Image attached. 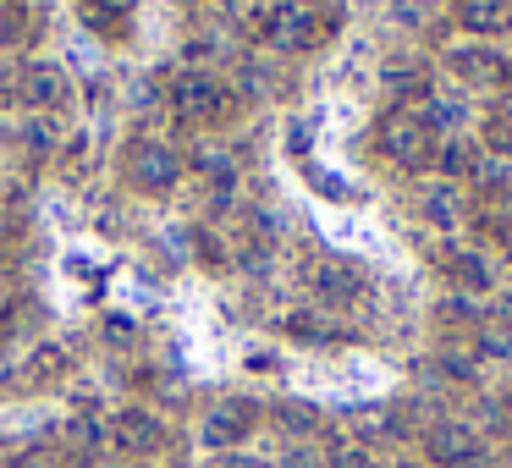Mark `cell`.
<instances>
[{
    "label": "cell",
    "instance_id": "obj_1",
    "mask_svg": "<svg viewBox=\"0 0 512 468\" xmlns=\"http://www.w3.org/2000/svg\"><path fill=\"white\" fill-rule=\"evenodd\" d=\"M380 149H386L397 166L424 171L435 160V127L424 122L419 111H391L386 122H380Z\"/></svg>",
    "mask_w": 512,
    "mask_h": 468
},
{
    "label": "cell",
    "instance_id": "obj_2",
    "mask_svg": "<svg viewBox=\"0 0 512 468\" xmlns=\"http://www.w3.org/2000/svg\"><path fill=\"white\" fill-rule=\"evenodd\" d=\"M259 34H265L276 50H309L314 39H320V17H314L303 0H281V6H270V12H265Z\"/></svg>",
    "mask_w": 512,
    "mask_h": 468
},
{
    "label": "cell",
    "instance_id": "obj_3",
    "mask_svg": "<svg viewBox=\"0 0 512 468\" xmlns=\"http://www.w3.org/2000/svg\"><path fill=\"white\" fill-rule=\"evenodd\" d=\"M171 105H177L182 122H221L232 94H226V83L204 78V72H188V78H177V89H171Z\"/></svg>",
    "mask_w": 512,
    "mask_h": 468
},
{
    "label": "cell",
    "instance_id": "obj_4",
    "mask_svg": "<svg viewBox=\"0 0 512 468\" xmlns=\"http://www.w3.org/2000/svg\"><path fill=\"white\" fill-rule=\"evenodd\" d=\"M127 177H133L138 188H149V193H166V188H177L182 160H177V149H166V144H155V138H144V144L127 149Z\"/></svg>",
    "mask_w": 512,
    "mask_h": 468
},
{
    "label": "cell",
    "instance_id": "obj_5",
    "mask_svg": "<svg viewBox=\"0 0 512 468\" xmlns=\"http://www.w3.org/2000/svg\"><path fill=\"white\" fill-rule=\"evenodd\" d=\"M424 452H430L435 468H479V457H485L468 424H435L424 435Z\"/></svg>",
    "mask_w": 512,
    "mask_h": 468
},
{
    "label": "cell",
    "instance_id": "obj_6",
    "mask_svg": "<svg viewBox=\"0 0 512 468\" xmlns=\"http://www.w3.org/2000/svg\"><path fill=\"white\" fill-rule=\"evenodd\" d=\"M303 281H309L325 303H358L364 298V281H358V270L347 265V259H309Z\"/></svg>",
    "mask_w": 512,
    "mask_h": 468
},
{
    "label": "cell",
    "instance_id": "obj_7",
    "mask_svg": "<svg viewBox=\"0 0 512 468\" xmlns=\"http://www.w3.org/2000/svg\"><path fill=\"white\" fill-rule=\"evenodd\" d=\"M452 72L468 83V89H507L512 83V61L490 56L485 45H468V50H452Z\"/></svg>",
    "mask_w": 512,
    "mask_h": 468
},
{
    "label": "cell",
    "instance_id": "obj_8",
    "mask_svg": "<svg viewBox=\"0 0 512 468\" xmlns=\"http://www.w3.org/2000/svg\"><path fill=\"white\" fill-rule=\"evenodd\" d=\"M248 424H254V402L226 397V402H215V408L204 413V441H210V446H232V441H243V435H248Z\"/></svg>",
    "mask_w": 512,
    "mask_h": 468
},
{
    "label": "cell",
    "instance_id": "obj_9",
    "mask_svg": "<svg viewBox=\"0 0 512 468\" xmlns=\"http://www.w3.org/2000/svg\"><path fill=\"white\" fill-rule=\"evenodd\" d=\"M23 100L39 105V111H56V105L67 100V72L50 67V61H34V67H23Z\"/></svg>",
    "mask_w": 512,
    "mask_h": 468
},
{
    "label": "cell",
    "instance_id": "obj_10",
    "mask_svg": "<svg viewBox=\"0 0 512 468\" xmlns=\"http://www.w3.org/2000/svg\"><path fill=\"white\" fill-rule=\"evenodd\" d=\"M160 419L155 413H144V408H127L122 419H116V446H122V452H155L160 446Z\"/></svg>",
    "mask_w": 512,
    "mask_h": 468
},
{
    "label": "cell",
    "instance_id": "obj_11",
    "mask_svg": "<svg viewBox=\"0 0 512 468\" xmlns=\"http://www.w3.org/2000/svg\"><path fill=\"white\" fill-rule=\"evenodd\" d=\"M457 17L474 34H501L512 28V0H457Z\"/></svg>",
    "mask_w": 512,
    "mask_h": 468
},
{
    "label": "cell",
    "instance_id": "obj_12",
    "mask_svg": "<svg viewBox=\"0 0 512 468\" xmlns=\"http://www.w3.org/2000/svg\"><path fill=\"white\" fill-rule=\"evenodd\" d=\"M463 193L457 188H430L424 193V221L430 226H441V232H452V226H463Z\"/></svg>",
    "mask_w": 512,
    "mask_h": 468
},
{
    "label": "cell",
    "instance_id": "obj_13",
    "mask_svg": "<svg viewBox=\"0 0 512 468\" xmlns=\"http://www.w3.org/2000/svg\"><path fill=\"white\" fill-rule=\"evenodd\" d=\"M287 331H292V336H303V342H331V336L342 331V325H336L325 309H292V314H287Z\"/></svg>",
    "mask_w": 512,
    "mask_h": 468
},
{
    "label": "cell",
    "instance_id": "obj_14",
    "mask_svg": "<svg viewBox=\"0 0 512 468\" xmlns=\"http://www.w3.org/2000/svg\"><path fill=\"white\" fill-rule=\"evenodd\" d=\"M386 83H391V94H419V89H430L424 67H413V61H386Z\"/></svg>",
    "mask_w": 512,
    "mask_h": 468
},
{
    "label": "cell",
    "instance_id": "obj_15",
    "mask_svg": "<svg viewBox=\"0 0 512 468\" xmlns=\"http://www.w3.org/2000/svg\"><path fill=\"white\" fill-rule=\"evenodd\" d=\"M56 144H61V127H56V122H28V127H23V149H28L34 160L56 155Z\"/></svg>",
    "mask_w": 512,
    "mask_h": 468
},
{
    "label": "cell",
    "instance_id": "obj_16",
    "mask_svg": "<svg viewBox=\"0 0 512 468\" xmlns=\"http://www.w3.org/2000/svg\"><path fill=\"white\" fill-rule=\"evenodd\" d=\"M479 353L485 358H512V325H501V320L479 325Z\"/></svg>",
    "mask_w": 512,
    "mask_h": 468
},
{
    "label": "cell",
    "instance_id": "obj_17",
    "mask_svg": "<svg viewBox=\"0 0 512 468\" xmlns=\"http://www.w3.org/2000/svg\"><path fill=\"white\" fill-rule=\"evenodd\" d=\"M452 270H457V281H463L468 292H485V287H490V265H485L479 254H457Z\"/></svg>",
    "mask_w": 512,
    "mask_h": 468
},
{
    "label": "cell",
    "instance_id": "obj_18",
    "mask_svg": "<svg viewBox=\"0 0 512 468\" xmlns=\"http://www.w3.org/2000/svg\"><path fill=\"white\" fill-rule=\"evenodd\" d=\"M325 468H375V452L358 446V441H342L331 457H325Z\"/></svg>",
    "mask_w": 512,
    "mask_h": 468
},
{
    "label": "cell",
    "instance_id": "obj_19",
    "mask_svg": "<svg viewBox=\"0 0 512 468\" xmlns=\"http://www.w3.org/2000/svg\"><path fill=\"white\" fill-rule=\"evenodd\" d=\"M281 424H287L292 435H303V430H314V419H320V413L309 408V402H281V413H276Z\"/></svg>",
    "mask_w": 512,
    "mask_h": 468
},
{
    "label": "cell",
    "instance_id": "obj_20",
    "mask_svg": "<svg viewBox=\"0 0 512 468\" xmlns=\"http://www.w3.org/2000/svg\"><path fill=\"white\" fill-rule=\"evenodd\" d=\"M441 171H446V177H463V171H474V149H468V144H446Z\"/></svg>",
    "mask_w": 512,
    "mask_h": 468
},
{
    "label": "cell",
    "instance_id": "obj_21",
    "mask_svg": "<svg viewBox=\"0 0 512 468\" xmlns=\"http://www.w3.org/2000/svg\"><path fill=\"white\" fill-rule=\"evenodd\" d=\"M72 446H78V452H94V446H100L105 441V430H100V424H94V419H72Z\"/></svg>",
    "mask_w": 512,
    "mask_h": 468
},
{
    "label": "cell",
    "instance_id": "obj_22",
    "mask_svg": "<svg viewBox=\"0 0 512 468\" xmlns=\"http://www.w3.org/2000/svg\"><path fill=\"white\" fill-rule=\"evenodd\" d=\"M441 369H446L452 380H474V358L457 353V347H446V353H441Z\"/></svg>",
    "mask_w": 512,
    "mask_h": 468
},
{
    "label": "cell",
    "instance_id": "obj_23",
    "mask_svg": "<svg viewBox=\"0 0 512 468\" xmlns=\"http://www.w3.org/2000/svg\"><path fill=\"white\" fill-rule=\"evenodd\" d=\"M281 468H325V457L314 452V446H292V452L281 457Z\"/></svg>",
    "mask_w": 512,
    "mask_h": 468
},
{
    "label": "cell",
    "instance_id": "obj_24",
    "mask_svg": "<svg viewBox=\"0 0 512 468\" xmlns=\"http://www.w3.org/2000/svg\"><path fill=\"white\" fill-rule=\"evenodd\" d=\"M474 171H479V188H501V182H507V166H501V160H474Z\"/></svg>",
    "mask_w": 512,
    "mask_h": 468
},
{
    "label": "cell",
    "instance_id": "obj_25",
    "mask_svg": "<svg viewBox=\"0 0 512 468\" xmlns=\"http://www.w3.org/2000/svg\"><path fill=\"white\" fill-rule=\"evenodd\" d=\"M441 309H446V320H468V325L479 320V309H474V303H463V298H446Z\"/></svg>",
    "mask_w": 512,
    "mask_h": 468
},
{
    "label": "cell",
    "instance_id": "obj_26",
    "mask_svg": "<svg viewBox=\"0 0 512 468\" xmlns=\"http://www.w3.org/2000/svg\"><path fill=\"white\" fill-rule=\"evenodd\" d=\"M490 144L512 149V116H496V122H490Z\"/></svg>",
    "mask_w": 512,
    "mask_h": 468
},
{
    "label": "cell",
    "instance_id": "obj_27",
    "mask_svg": "<svg viewBox=\"0 0 512 468\" xmlns=\"http://www.w3.org/2000/svg\"><path fill=\"white\" fill-rule=\"evenodd\" d=\"M12 468H56V457H50V452H23Z\"/></svg>",
    "mask_w": 512,
    "mask_h": 468
},
{
    "label": "cell",
    "instance_id": "obj_28",
    "mask_svg": "<svg viewBox=\"0 0 512 468\" xmlns=\"http://www.w3.org/2000/svg\"><path fill=\"white\" fill-rule=\"evenodd\" d=\"M215 468H259V463H254V457H221Z\"/></svg>",
    "mask_w": 512,
    "mask_h": 468
},
{
    "label": "cell",
    "instance_id": "obj_29",
    "mask_svg": "<svg viewBox=\"0 0 512 468\" xmlns=\"http://www.w3.org/2000/svg\"><path fill=\"white\" fill-rule=\"evenodd\" d=\"M94 6H105V12H122V6H133V0H94Z\"/></svg>",
    "mask_w": 512,
    "mask_h": 468
},
{
    "label": "cell",
    "instance_id": "obj_30",
    "mask_svg": "<svg viewBox=\"0 0 512 468\" xmlns=\"http://www.w3.org/2000/svg\"><path fill=\"white\" fill-rule=\"evenodd\" d=\"M6 232H12V215H6V210H0V237H6Z\"/></svg>",
    "mask_w": 512,
    "mask_h": 468
},
{
    "label": "cell",
    "instance_id": "obj_31",
    "mask_svg": "<svg viewBox=\"0 0 512 468\" xmlns=\"http://www.w3.org/2000/svg\"><path fill=\"white\" fill-rule=\"evenodd\" d=\"M0 380H12V364H6V358H0Z\"/></svg>",
    "mask_w": 512,
    "mask_h": 468
},
{
    "label": "cell",
    "instance_id": "obj_32",
    "mask_svg": "<svg viewBox=\"0 0 512 468\" xmlns=\"http://www.w3.org/2000/svg\"><path fill=\"white\" fill-rule=\"evenodd\" d=\"M397 468H419V463H397Z\"/></svg>",
    "mask_w": 512,
    "mask_h": 468
},
{
    "label": "cell",
    "instance_id": "obj_33",
    "mask_svg": "<svg viewBox=\"0 0 512 468\" xmlns=\"http://www.w3.org/2000/svg\"><path fill=\"white\" fill-rule=\"evenodd\" d=\"M507 408H512V391H507Z\"/></svg>",
    "mask_w": 512,
    "mask_h": 468
}]
</instances>
